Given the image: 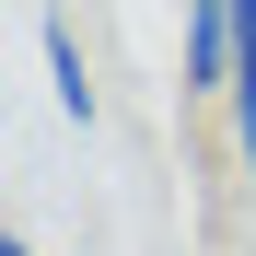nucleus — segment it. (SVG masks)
Returning <instances> with one entry per match:
<instances>
[{
	"mask_svg": "<svg viewBox=\"0 0 256 256\" xmlns=\"http://www.w3.org/2000/svg\"><path fill=\"white\" fill-rule=\"evenodd\" d=\"M35 47H47V82H58V105H70L82 128H94V70H82V35L47 12V24H35Z\"/></svg>",
	"mask_w": 256,
	"mask_h": 256,
	"instance_id": "nucleus-1",
	"label": "nucleus"
},
{
	"mask_svg": "<svg viewBox=\"0 0 256 256\" xmlns=\"http://www.w3.org/2000/svg\"><path fill=\"white\" fill-rule=\"evenodd\" d=\"M233 152L256 175V0H244V70H233Z\"/></svg>",
	"mask_w": 256,
	"mask_h": 256,
	"instance_id": "nucleus-2",
	"label": "nucleus"
},
{
	"mask_svg": "<svg viewBox=\"0 0 256 256\" xmlns=\"http://www.w3.org/2000/svg\"><path fill=\"white\" fill-rule=\"evenodd\" d=\"M0 256H35V244H24V233H0Z\"/></svg>",
	"mask_w": 256,
	"mask_h": 256,
	"instance_id": "nucleus-3",
	"label": "nucleus"
}]
</instances>
